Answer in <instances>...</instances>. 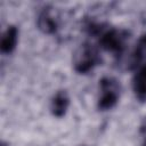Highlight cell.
<instances>
[{"label": "cell", "instance_id": "ba28073f", "mask_svg": "<svg viewBox=\"0 0 146 146\" xmlns=\"http://www.w3.org/2000/svg\"><path fill=\"white\" fill-rule=\"evenodd\" d=\"M133 55H135V58L137 62L146 60V34H144L138 40Z\"/></svg>", "mask_w": 146, "mask_h": 146}, {"label": "cell", "instance_id": "52a82bcc", "mask_svg": "<svg viewBox=\"0 0 146 146\" xmlns=\"http://www.w3.org/2000/svg\"><path fill=\"white\" fill-rule=\"evenodd\" d=\"M133 91L140 100H146V65L143 66L135 75L132 82Z\"/></svg>", "mask_w": 146, "mask_h": 146}, {"label": "cell", "instance_id": "8992f818", "mask_svg": "<svg viewBox=\"0 0 146 146\" xmlns=\"http://www.w3.org/2000/svg\"><path fill=\"white\" fill-rule=\"evenodd\" d=\"M38 26L42 32L47 34L54 33L57 30V19L49 8L43 9L40 13L38 18Z\"/></svg>", "mask_w": 146, "mask_h": 146}, {"label": "cell", "instance_id": "277c9868", "mask_svg": "<svg viewBox=\"0 0 146 146\" xmlns=\"http://www.w3.org/2000/svg\"><path fill=\"white\" fill-rule=\"evenodd\" d=\"M68 105H70V98H68L67 92L65 90L57 91L50 103L51 114L57 117H62L66 113Z\"/></svg>", "mask_w": 146, "mask_h": 146}, {"label": "cell", "instance_id": "30bf717a", "mask_svg": "<svg viewBox=\"0 0 146 146\" xmlns=\"http://www.w3.org/2000/svg\"><path fill=\"white\" fill-rule=\"evenodd\" d=\"M143 146H146V139H145V141H144V144H143Z\"/></svg>", "mask_w": 146, "mask_h": 146}, {"label": "cell", "instance_id": "3957f363", "mask_svg": "<svg viewBox=\"0 0 146 146\" xmlns=\"http://www.w3.org/2000/svg\"><path fill=\"white\" fill-rule=\"evenodd\" d=\"M125 40H127L125 32L116 29H111L100 35L99 44L102 48H104L107 51L120 54L124 48Z\"/></svg>", "mask_w": 146, "mask_h": 146}, {"label": "cell", "instance_id": "9c48e42d", "mask_svg": "<svg viewBox=\"0 0 146 146\" xmlns=\"http://www.w3.org/2000/svg\"><path fill=\"white\" fill-rule=\"evenodd\" d=\"M1 146H7V144H6V143H2V144H1Z\"/></svg>", "mask_w": 146, "mask_h": 146}, {"label": "cell", "instance_id": "7a4b0ae2", "mask_svg": "<svg viewBox=\"0 0 146 146\" xmlns=\"http://www.w3.org/2000/svg\"><path fill=\"white\" fill-rule=\"evenodd\" d=\"M100 95L98 99V107L103 111L112 108L120 97V83L113 78H103L99 81Z\"/></svg>", "mask_w": 146, "mask_h": 146}, {"label": "cell", "instance_id": "5b68a950", "mask_svg": "<svg viewBox=\"0 0 146 146\" xmlns=\"http://www.w3.org/2000/svg\"><path fill=\"white\" fill-rule=\"evenodd\" d=\"M17 40H18V30L16 26H8L7 30L3 32L2 38H1V43H0V48H1V52L2 54H10L17 44Z\"/></svg>", "mask_w": 146, "mask_h": 146}, {"label": "cell", "instance_id": "6da1fadb", "mask_svg": "<svg viewBox=\"0 0 146 146\" xmlns=\"http://www.w3.org/2000/svg\"><path fill=\"white\" fill-rule=\"evenodd\" d=\"M99 62L98 51L89 43L81 44L73 55V66L79 73H87Z\"/></svg>", "mask_w": 146, "mask_h": 146}]
</instances>
